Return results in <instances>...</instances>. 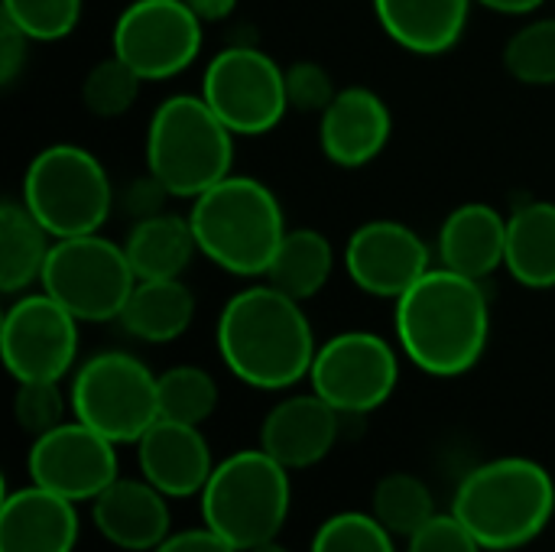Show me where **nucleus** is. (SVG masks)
<instances>
[{"mask_svg":"<svg viewBox=\"0 0 555 552\" xmlns=\"http://www.w3.org/2000/svg\"><path fill=\"white\" fill-rule=\"evenodd\" d=\"M224 368L247 387L286 390L309 377L315 361V332L302 303L270 283L234 293L215 329Z\"/></svg>","mask_w":555,"mask_h":552,"instance_id":"obj_1","label":"nucleus"},{"mask_svg":"<svg viewBox=\"0 0 555 552\" xmlns=\"http://www.w3.org/2000/svg\"><path fill=\"white\" fill-rule=\"evenodd\" d=\"M397 342L433 377L468 374L491 338V306L481 280L433 267L397 299Z\"/></svg>","mask_w":555,"mask_h":552,"instance_id":"obj_2","label":"nucleus"},{"mask_svg":"<svg viewBox=\"0 0 555 552\" xmlns=\"http://www.w3.org/2000/svg\"><path fill=\"white\" fill-rule=\"evenodd\" d=\"M452 514L485 550H520L553 521V475L540 462L520 455L485 462L462 478Z\"/></svg>","mask_w":555,"mask_h":552,"instance_id":"obj_3","label":"nucleus"},{"mask_svg":"<svg viewBox=\"0 0 555 552\" xmlns=\"http://www.w3.org/2000/svg\"><path fill=\"white\" fill-rule=\"evenodd\" d=\"M189 221L198 254L231 277H263L286 234V215L276 192L267 182L237 172L192 198Z\"/></svg>","mask_w":555,"mask_h":552,"instance_id":"obj_4","label":"nucleus"},{"mask_svg":"<svg viewBox=\"0 0 555 552\" xmlns=\"http://www.w3.org/2000/svg\"><path fill=\"white\" fill-rule=\"evenodd\" d=\"M234 166V133L202 94L166 98L146 127V172L172 198H198Z\"/></svg>","mask_w":555,"mask_h":552,"instance_id":"obj_5","label":"nucleus"},{"mask_svg":"<svg viewBox=\"0 0 555 552\" xmlns=\"http://www.w3.org/2000/svg\"><path fill=\"white\" fill-rule=\"evenodd\" d=\"M289 504V468L263 449H244L215 465L202 491V521L234 550L250 552L280 537Z\"/></svg>","mask_w":555,"mask_h":552,"instance_id":"obj_6","label":"nucleus"},{"mask_svg":"<svg viewBox=\"0 0 555 552\" xmlns=\"http://www.w3.org/2000/svg\"><path fill=\"white\" fill-rule=\"evenodd\" d=\"M20 202L59 241L98 234L111 218L117 195L104 163L91 150L52 143L29 159Z\"/></svg>","mask_w":555,"mask_h":552,"instance_id":"obj_7","label":"nucleus"},{"mask_svg":"<svg viewBox=\"0 0 555 552\" xmlns=\"http://www.w3.org/2000/svg\"><path fill=\"white\" fill-rule=\"evenodd\" d=\"M39 286L78 322H117L137 286V273L124 244H114L98 231L59 238L49 251Z\"/></svg>","mask_w":555,"mask_h":552,"instance_id":"obj_8","label":"nucleus"},{"mask_svg":"<svg viewBox=\"0 0 555 552\" xmlns=\"http://www.w3.org/2000/svg\"><path fill=\"white\" fill-rule=\"evenodd\" d=\"M68 403L75 420L111 442H140V436L159 420L156 374L127 351H101L72 377Z\"/></svg>","mask_w":555,"mask_h":552,"instance_id":"obj_9","label":"nucleus"},{"mask_svg":"<svg viewBox=\"0 0 555 552\" xmlns=\"http://www.w3.org/2000/svg\"><path fill=\"white\" fill-rule=\"evenodd\" d=\"M198 94L234 137L270 133L289 111L286 68L257 46H228L211 55Z\"/></svg>","mask_w":555,"mask_h":552,"instance_id":"obj_10","label":"nucleus"},{"mask_svg":"<svg viewBox=\"0 0 555 552\" xmlns=\"http://www.w3.org/2000/svg\"><path fill=\"white\" fill-rule=\"evenodd\" d=\"M400 381V358L384 335L341 332L319 345L309 384L341 416H361L384 407Z\"/></svg>","mask_w":555,"mask_h":552,"instance_id":"obj_11","label":"nucleus"},{"mask_svg":"<svg viewBox=\"0 0 555 552\" xmlns=\"http://www.w3.org/2000/svg\"><path fill=\"white\" fill-rule=\"evenodd\" d=\"M111 42L143 81H166L198 59L202 20L185 0H133L120 10Z\"/></svg>","mask_w":555,"mask_h":552,"instance_id":"obj_12","label":"nucleus"},{"mask_svg":"<svg viewBox=\"0 0 555 552\" xmlns=\"http://www.w3.org/2000/svg\"><path fill=\"white\" fill-rule=\"evenodd\" d=\"M0 355L16 384L62 381L78 358V319L49 293H23L3 316Z\"/></svg>","mask_w":555,"mask_h":552,"instance_id":"obj_13","label":"nucleus"},{"mask_svg":"<svg viewBox=\"0 0 555 552\" xmlns=\"http://www.w3.org/2000/svg\"><path fill=\"white\" fill-rule=\"evenodd\" d=\"M26 472L33 485L72 504L94 501L117 482V442L85 426L81 420L62 423L33 439Z\"/></svg>","mask_w":555,"mask_h":552,"instance_id":"obj_14","label":"nucleus"},{"mask_svg":"<svg viewBox=\"0 0 555 552\" xmlns=\"http://www.w3.org/2000/svg\"><path fill=\"white\" fill-rule=\"evenodd\" d=\"M345 270L361 293L397 303L433 270V254L410 224L377 218L348 238Z\"/></svg>","mask_w":555,"mask_h":552,"instance_id":"obj_15","label":"nucleus"},{"mask_svg":"<svg viewBox=\"0 0 555 552\" xmlns=\"http://www.w3.org/2000/svg\"><path fill=\"white\" fill-rule=\"evenodd\" d=\"M319 143L328 163L341 169H361L374 163L393 133L387 101L361 85L341 88L335 101L319 114Z\"/></svg>","mask_w":555,"mask_h":552,"instance_id":"obj_16","label":"nucleus"},{"mask_svg":"<svg viewBox=\"0 0 555 552\" xmlns=\"http://www.w3.org/2000/svg\"><path fill=\"white\" fill-rule=\"evenodd\" d=\"M338 426L341 413L315 390L286 397L267 413L260 426V449L270 452L289 472L312 468L335 449Z\"/></svg>","mask_w":555,"mask_h":552,"instance_id":"obj_17","label":"nucleus"},{"mask_svg":"<svg viewBox=\"0 0 555 552\" xmlns=\"http://www.w3.org/2000/svg\"><path fill=\"white\" fill-rule=\"evenodd\" d=\"M137 455L143 478L166 498L202 495L215 472V459L202 429L163 416L140 436Z\"/></svg>","mask_w":555,"mask_h":552,"instance_id":"obj_18","label":"nucleus"},{"mask_svg":"<svg viewBox=\"0 0 555 552\" xmlns=\"http://www.w3.org/2000/svg\"><path fill=\"white\" fill-rule=\"evenodd\" d=\"M91 521L98 534L130 552H153L169 537V508L166 495L146 478H117L91 501Z\"/></svg>","mask_w":555,"mask_h":552,"instance_id":"obj_19","label":"nucleus"},{"mask_svg":"<svg viewBox=\"0 0 555 552\" xmlns=\"http://www.w3.org/2000/svg\"><path fill=\"white\" fill-rule=\"evenodd\" d=\"M78 543L75 504L39 488H20L0 508V552H72Z\"/></svg>","mask_w":555,"mask_h":552,"instance_id":"obj_20","label":"nucleus"},{"mask_svg":"<svg viewBox=\"0 0 555 552\" xmlns=\"http://www.w3.org/2000/svg\"><path fill=\"white\" fill-rule=\"evenodd\" d=\"M436 251L442 267L485 280L507 260V218L488 202H465L442 221Z\"/></svg>","mask_w":555,"mask_h":552,"instance_id":"obj_21","label":"nucleus"},{"mask_svg":"<svg viewBox=\"0 0 555 552\" xmlns=\"http://www.w3.org/2000/svg\"><path fill=\"white\" fill-rule=\"evenodd\" d=\"M475 0H374L380 29L413 55H442L459 46Z\"/></svg>","mask_w":555,"mask_h":552,"instance_id":"obj_22","label":"nucleus"},{"mask_svg":"<svg viewBox=\"0 0 555 552\" xmlns=\"http://www.w3.org/2000/svg\"><path fill=\"white\" fill-rule=\"evenodd\" d=\"M124 251L133 264L137 280H176L198 254V241L189 215L182 218L172 211H159L133 221Z\"/></svg>","mask_w":555,"mask_h":552,"instance_id":"obj_23","label":"nucleus"},{"mask_svg":"<svg viewBox=\"0 0 555 552\" xmlns=\"http://www.w3.org/2000/svg\"><path fill=\"white\" fill-rule=\"evenodd\" d=\"M192 319H195V293L182 283V277H176V280H137L117 322L137 342L166 345L185 335Z\"/></svg>","mask_w":555,"mask_h":552,"instance_id":"obj_24","label":"nucleus"},{"mask_svg":"<svg viewBox=\"0 0 555 552\" xmlns=\"http://www.w3.org/2000/svg\"><path fill=\"white\" fill-rule=\"evenodd\" d=\"M504 267L527 290H555V202H527L507 218Z\"/></svg>","mask_w":555,"mask_h":552,"instance_id":"obj_25","label":"nucleus"},{"mask_svg":"<svg viewBox=\"0 0 555 552\" xmlns=\"http://www.w3.org/2000/svg\"><path fill=\"white\" fill-rule=\"evenodd\" d=\"M335 273V247L322 231L312 228H293L283 234L263 280L276 286L280 293L306 303L319 296Z\"/></svg>","mask_w":555,"mask_h":552,"instance_id":"obj_26","label":"nucleus"},{"mask_svg":"<svg viewBox=\"0 0 555 552\" xmlns=\"http://www.w3.org/2000/svg\"><path fill=\"white\" fill-rule=\"evenodd\" d=\"M55 238L33 218L23 202H3L0 208V290L7 296L23 293L42 280Z\"/></svg>","mask_w":555,"mask_h":552,"instance_id":"obj_27","label":"nucleus"},{"mask_svg":"<svg viewBox=\"0 0 555 552\" xmlns=\"http://www.w3.org/2000/svg\"><path fill=\"white\" fill-rule=\"evenodd\" d=\"M374 517L393 534V537H413L420 527H426L436 517V501L433 491L426 488L423 478L393 472L377 482L374 488Z\"/></svg>","mask_w":555,"mask_h":552,"instance_id":"obj_28","label":"nucleus"},{"mask_svg":"<svg viewBox=\"0 0 555 552\" xmlns=\"http://www.w3.org/2000/svg\"><path fill=\"white\" fill-rule=\"evenodd\" d=\"M156 390H159V416L163 420L202 426L218 407L215 377L195 364H176V368L163 371L156 377Z\"/></svg>","mask_w":555,"mask_h":552,"instance_id":"obj_29","label":"nucleus"},{"mask_svg":"<svg viewBox=\"0 0 555 552\" xmlns=\"http://www.w3.org/2000/svg\"><path fill=\"white\" fill-rule=\"evenodd\" d=\"M504 68L530 88L555 85V16L520 26L504 46Z\"/></svg>","mask_w":555,"mask_h":552,"instance_id":"obj_30","label":"nucleus"},{"mask_svg":"<svg viewBox=\"0 0 555 552\" xmlns=\"http://www.w3.org/2000/svg\"><path fill=\"white\" fill-rule=\"evenodd\" d=\"M143 78L117 55L101 59L98 65H91V72L81 81V101L88 107V114L94 117H120L137 104Z\"/></svg>","mask_w":555,"mask_h":552,"instance_id":"obj_31","label":"nucleus"},{"mask_svg":"<svg viewBox=\"0 0 555 552\" xmlns=\"http://www.w3.org/2000/svg\"><path fill=\"white\" fill-rule=\"evenodd\" d=\"M309 552H397L393 534L374 517L361 511H345L328 517L312 537Z\"/></svg>","mask_w":555,"mask_h":552,"instance_id":"obj_32","label":"nucleus"},{"mask_svg":"<svg viewBox=\"0 0 555 552\" xmlns=\"http://www.w3.org/2000/svg\"><path fill=\"white\" fill-rule=\"evenodd\" d=\"M85 0H3V20L33 42H55L75 33Z\"/></svg>","mask_w":555,"mask_h":552,"instance_id":"obj_33","label":"nucleus"},{"mask_svg":"<svg viewBox=\"0 0 555 552\" xmlns=\"http://www.w3.org/2000/svg\"><path fill=\"white\" fill-rule=\"evenodd\" d=\"M65 397L59 390V381H26L16 387V397H13V416H16V426L23 433H29L33 439L62 426L65 423Z\"/></svg>","mask_w":555,"mask_h":552,"instance_id":"obj_34","label":"nucleus"},{"mask_svg":"<svg viewBox=\"0 0 555 552\" xmlns=\"http://www.w3.org/2000/svg\"><path fill=\"white\" fill-rule=\"evenodd\" d=\"M341 88H335V78L328 75L325 65L319 62H293L286 68V98H289V111H299V114H322L335 94Z\"/></svg>","mask_w":555,"mask_h":552,"instance_id":"obj_35","label":"nucleus"},{"mask_svg":"<svg viewBox=\"0 0 555 552\" xmlns=\"http://www.w3.org/2000/svg\"><path fill=\"white\" fill-rule=\"evenodd\" d=\"M406 552H485V547L468 534V527L455 514H436L426 527H420Z\"/></svg>","mask_w":555,"mask_h":552,"instance_id":"obj_36","label":"nucleus"},{"mask_svg":"<svg viewBox=\"0 0 555 552\" xmlns=\"http://www.w3.org/2000/svg\"><path fill=\"white\" fill-rule=\"evenodd\" d=\"M166 198H172V195L166 192V185H163L153 172H146V176H140L137 182H130V189L120 195V202H124L127 215H133V221L166 211V208H163Z\"/></svg>","mask_w":555,"mask_h":552,"instance_id":"obj_37","label":"nucleus"},{"mask_svg":"<svg viewBox=\"0 0 555 552\" xmlns=\"http://www.w3.org/2000/svg\"><path fill=\"white\" fill-rule=\"evenodd\" d=\"M29 36L16 29L10 20H0V85H13L16 75L26 68V52H29Z\"/></svg>","mask_w":555,"mask_h":552,"instance_id":"obj_38","label":"nucleus"},{"mask_svg":"<svg viewBox=\"0 0 555 552\" xmlns=\"http://www.w3.org/2000/svg\"><path fill=\"white\" fill-rule=\"evenodd\" d=\"M153 552H241L234 550L224 537H218L211 527L202 530H182V534H169Z\"/></svg>","mask_w":555,"mask_h":552,"instance_id":"obj_39","label":"nucleus"},{"mask_svg":"<svg viewBox=\"0 0 555 552\" xmlns=\"http://www.w3.org/2000/svg\"><path fill=\"white\" fill-rule=\"evenodd\" d=\"M202 23H221L237 10V0H185Z\"/></svg>","mask_w":555,"mask_h":552,"instance_id":"obj_40","label":"nucleus"},{"mask_svg":"<svg viewBox=\"0 0 555 552\" xmlns=\"http://www.w3.org/2000/svg\"><path fill=\"white\" fill-rule=\"evenodd\" d=\"M475 3H481L494 13H504V16H524V13L540 10L546 0H475Z\"/></svg>","mask_w":555,"mask_h":552,"instance_id":"obj_41","label":"nucleus"},{"mask_svg":"<svg viewBox=\"0 0 555 552\" xmlns=\"http://www.w3.org/2000/svg\"><path fill=\"white\" fill-rule=\"evenodd\" d=\"M250 552H289L286 547H280L276 540L273 543H267V547H257V550H250Z\"/></svg>","mask_w":555,"mask_h":552,"instance_id":"obj_42","label":"nucleus"}]
</instances>
